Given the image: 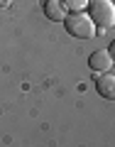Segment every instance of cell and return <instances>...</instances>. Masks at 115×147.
Wrapping results in <instances>:
<instances>
[{
	"mask_svg": "<svg viewBox=\"0 0 115 147\" xmlns=\"http://www.w3.org/2000/svg\"><path fill=\"white\" fill-rule=\"evenodd\" d=\"M95 91L103 96L105 100H115V76L113 74H100L98 81H95Z\"/></svg>",
	"mask_w": 115,
	"mask_h": 147,
	"instance_id": "5b68a950",
	"label": "cell"
},
{
	"mask_svg": "<svg viewBox=\"0 0 115 147\" xmlns=\"http://www.w3.org/2000/svg\"><path fill=\"white\" fill-rule=\"evenodd\" d=\"M113 64H115V59L110 57L108 49H95V52L88 57V66H91V71H98V74L110 71V66H113Z\"/></svg>",
	"mask_w": 115,
	"mask_h": 147,
	"instance_id": "3957f363",
	"label": "cell"
},
{
	"mask_svg": "<svg viewBox=\"0 0 115 147\" xmlns=\"http://www.w3.org/2000/svg\"><path fill=\"white\" fill-rule=\"evenodd\" d=\"M108 52H110V57H113V59H115V42H113V44H110V49H108Z\"/></svg>",
	"mask_w": 115,
	"mask_h": 147,
	"instance_id": "ba28073f",
	"label": "cell"
},
{
	"mask_svg": "<svg viewBox=\"0 0 115 147\" xmlns=\"http://www.w3.org/2000/svg\"><path fill=\"white\" fill-rule=\"evenodd\" d=\"M64 27H66V32L71 37H76V39H91V37H95V22L91 15H86L83 10L81 12H69L66 20H64Z\"/></svg>",
	"mask_w": 115,
	"mask_h": 147,
	"instance_id": "6da1fadb",
	"label": "cell"
},
{
	"mask_svg": "<svg viewBox=\"0 0 115 147\" xmlns=\"http://www.w3.org/2000/svg\"><path fill=\"white\" fill-rule=\"evenodd\" d=\"M88 10L93 22L100 30H108L115 25V3L113 0H88Z\"/></svg>",
	"mask_w": 115,
	"mask_h": 147,
	"instance_id": "7a4b0ae2",
	"label": "cell"
},
{
	"mask_svg": "<svg viewBox=\"0 0 115 147\" xmlns=\"http://www.w3.org/2000/svg\"><path fill=\"white\" fill-rule=\"evenodd\" d=\"M64 5H66V10L71 12H81L83 7H88V0H61Z\"/></svg>",
	"mask_w": 115,
	"mask_h": 147,
	"instance_id": "8992f818",
	"label": "cell"
},
{
	"mask_svg": "<svg viewBox=\"0 0 115 147\" xmlns=\"http://www.w3.org/2000/svg\"><path fill=\"white\" fill-rule=\"evenodd\" d=\"M44 15H47V20L52 22H64L66 20V5H64L61 0H44Z\"/></svg>",
	"mask_w": 115,
	"mask_h": 147,
	"instance_id": "277c9868",
	"label": "cell"
},
{
	"mask_svg": "<svg viewBox=\"0 0 115 147\" xmlns=\"http://www.w3.org/2000/svg\"><path fill=\"white\" fill-rule=\"evenodd\" d=\"M12 5V0H0V7H10Z\"/></svg>",
	"mask_w": 115,
	"mask_h": 147,
	"instance_id": "52a82bcc",
	"label": "cell"
}]
</instances>
